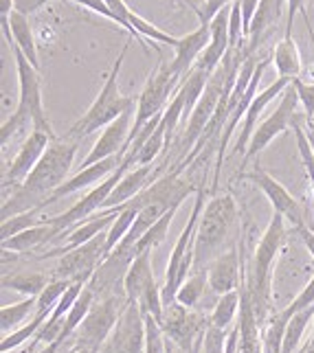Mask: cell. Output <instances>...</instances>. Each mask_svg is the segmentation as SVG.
Segmentation results:
<instances>
[{"instance_id": "7", "label": "cell", "mask_w": 314, "mask_h": 353, "mask_svg": "<svg viewBox=\"0 0 314 353\" xmlns=\"http://www.w3.org/2000/svg\"><path fill=\"white\" fill-rule=\"evenodd\" d=\"M128 305V299L108 296L95 301L92 310L79 325V330L70 336V353L72 351H86V353H99L101 345L110 340L115 327Z\"/></svg>"}, {"instance_id": "8", "label": "cell", "mask_w": 314, "mask_h": 353, "mask_svg": "<svg viewBox=\"0 0 314 353\" xmlns=\"http://www.w3.org/2000/svg\"><path fill=\"white\" fill-rule=\"evenodd\" d=\"M297 103H299V94H297L293 83H290V86L282 94L279 105H277L275 110L255 128V132H253L251 143H248V148L244 152V163H242V165H246V163L253 161V158H257L266 148H268L273 139H277L288 128L295 125V121H297Z\"/></svg>"}, {"instance_id": "38", "label": "cell", "mask_w": 314, "mask_h": 353, "mask_svg": "<svg viewBox=\"0 0 314 353\" xmlns=\"http://www.w3.org/2000/svg\"><path fill=\"white\" fill-rule=\"evenodd\" d=\"M40 209H33V211H27V213H20V215H14L9 217V220H3V226H0V235H3V241L5 239H11L20 235L22 230H27L35 224H40Z\"/></svg>"}, {"instance_id": "18", "label": "cell", "mask_w": 314, "mask_h": 353, "mask_svg": "<svg viewBox=\"0 0 314 353\" xmlns=\"http://www.w3.org/2000/svg\"><path fill=\"white\" fill-rule=\"evenodd\" d=\"M209 288L217 296L235 292L244 283V259L239 257V248L217 254L209 265Z\"/></svg>"}, {"instance_id": "26", "label": "cell", "mask_w": 314, "mask_h": 353, "mask_svg": "<svg viewBox=\"0 0 314 353\" xmlns=\"http://www.w3.org/2000/svg\"><path fill=\"white\" fill-rule=\"evenodd\" d=\"M55 237H59V230L42 220L40 224H35V226H31L27 230H22L20 235L11 237V239H5L3 241V250L5 252H16V254L31 252V250L44 246V243H48Z\"/></svg>"}, {"instance_id": "42", "label": "cell", "mask_w": 314, "mask_h": 353, "mask_svg": "<svg viewBox=\"0 0 314 353\" xmlns=\"http://www.w3.org/2000/svg\"><path fill=\"white\" fill-rule=\"evenodd\" d=\"M106 5L110 7V11L115 14V20H117L119 27H124V29L130 33V40H139L143 48H148V46H145V40L135 31V27H132V22H130V20H132V14H135V11H132V9L124 3V0H106Z\"/></svg>"}, {"instance_id": "12", "label": "cell", "mask_w": 314, "mask_h": 353, "mask_svg": "<svg viewBox=\"0 0 314 353\" xmlns=\"http://www.w3.org/2000/svg\"><path fill=\"white\" fill-rule=\"evenodd\" d=\"M193 193V187L187 180L180 178L178 172H169L161 178H156L154 182H150L137 198H132L130 202H126L124 206H117V209H135L141 211L143 206L150 204H159L167 211H178L180 204H183L189 196Z\"/></svg>"}, {"instance_id": "4", "label": "cell", "mask_w": 314, "mask_h": 353, "mask_svg": "<svg viewBox=\"0 0 314 353\" xmlns=\"http://www.w3.org/2000/svg\"><path fill=\"white\" fill-rule=\"evenodd\" d=\"M130 42L132 40H128L124 44V48H121L119 57L112 64V70L108 72L106 83L101 86V90H99V94H97V99L92 101V105L86 110V114H84L79 121H75L72 128L68 130V134H66L68 139L79 141V139L88 137V134H92L97 130L108 128L115 119H119L124 112H128L130 108H137L139 101L135 99V97H124L119 90V72H121V66H124V59L128 55Z\"/></svg>"}, {"instance_id": "19", "label": "cell", "mask_w": 314, "mask_h": 353, "mask_svg": "<svg viewBox=\"0 0 314 353\" xmlns=\"http://www.w3.org/2000/svg\"><path fill=\"white\" fill-rule=\"evenodd\" d=\"M121 163H124V156H112V158H106V161L101 163H97L92 167H84L79 174H75L72 178H68L62 187H57L53 193H51V198H48L44 204H42V211L46 209L48 204H53L57 200H62L66 196H72V193H77L81 189H86V187H92L97 185V182H104L106 178H110L117 169L121 167Z\"/></svg>"}, {"instance_id": "16", "label": "cell", "mask_w": 314, "mask_h": 353, "mask_svg": "<svg viewBox=\"0 0 314 353\" xmlns=\"http://www.w3.org/2000/svg\"><path fill=\"white\" fill-rule=\"evenodd\" d=\"M244 178L251 180L257 189H262V191H264V196L268 198V202H271V206H273V211L282 213V215L286 217V220L293 222L295 228H299V226H304V224H306V217H304V213H301L299 202H297L293 196H290L288 189L282 185V182H277L271 174H266L264 169H259V167H255V172L246 174Z\"/></svg>"}, {"instance_id": "51", "label": "cell", "mask_w": 314, "mask_h": 353, "mask_svg": "<svg viewBox=\"0 0 314 353\" xmlns=\"http://www.w3.org/2000/svg\"><path fill=\"white\" fill-rule=\"evenodd\" d=\"M297 230V235H299V239L304 241V246L308 248V252L312 254V259H314V233L308 228V224H304V226H299V228H295Z\"/></svg>"}, {"instance_id": "2", "label": "cell", "mask_w": 314, "mask_h": 353, "mask_svg": "<svg viewBox=\"0 0 314 353\" xmlns=\"http://www.w3.org/2000/svg\"><path fill=\"white\" fill-rule=\"evenodd\" d=\"M0 24H3V35L9 42L11 53H14L16 59V70H18V83H20V101L18 108L14 110L5 123L3 130H0V141L3 145L9 143L11 137H16L22 130H40L44 134H48L51 139H57L55 132L48 123V119L44 114V105H42V88H40V72L35 68L20 48L16 46L14 38H11V29H9V18L0 16Z\"/></svg>"}, {"instance_id": "27", "label": "cell", "mask_w": 314, "mask_h": 353, "mask_svg": "<svg viewBox=\"0 0 314 353\" xmlns=\"http://www.w3.org/2000/svg\"><path fill=\"white\" fill-rule=\"evenodd\" d=\"M9 18V29H11V38H14L16 46L24 53V57L40 70V62H38V46H35V38L31 31V22L29 16L20 14V11H11L7 16Z\"/></svg>"}, {"instance_id": "3", "label": "cell", "mask_w": 314, "mask_h": 353, "mask_svg": "<svg viewBox=\"0 0 314 353\" xmlns=\"http://www.w3.org/2000/svg\"><path fill=\"white\" fill-rule=\"evenodd\" d=\"M286 243V217L273 211V217L266 226L264 235L255 248V259H253V270L246 281V290L251 294L253 312L257 316L259 327L271 319V283H273V265L277 254Z\"/></svg>"}, {"instance_id": "28", "label": "cell", "mask_w": 314, "mask_h": 353, "mask_svg": "<svg viewBox=\"0 0 314 353\" xmlns=\"http://www.w3.org/2000/svg\"><path fill=\"white\" fill-rule=\"evenodd\" d=\"M273 62L277 68V75L284 77V79H299L301 77V70H304V64H301V55H299V48L295 44L293 38H284L279 44L275 46L273 51Z\"/></svg>"}, {"instance_id": "39", "label": "cell", "mask_w": 314, "mask_h": 353, "mask_svg": "<svg viewBox=\"0 0 314 353\" xmlns=\"http://www.w3.org/2000/svg\"><path fill=\"white\" fill-rule=\"evenodd\" d=\"M132 27H135V31L141 35V38L145 40V38H148V40H152L154 44L156 42H161V44H167V46H178V40L180 38H174V35H169V33H165L163 29H159V27H154V24L152 22H148V20H143L139 14H132Z\"/></svg>"}, {"instance_id": "50", "label": "cell", "mask_w": 314, "mask_h": 353, "mask_svg": "<svg viewBox=\"0 0 314 353\" xmlns=\"http://www.w3.org/2000/svg\"><path fill=\"white\" fill-rule=\"evenodd\" d=\"M51 0H16V11L24 16H31L35 11H40L42 7H46Z\"/></svg>"}, {"instance_id": "1", "label": "cell", "mask_w": 314, "mask_h": 353, "mask_svg": "<svg viewBox=\"0 0 314 353\" xmlns=\"http://www.w3.org/2000/svg\"><path fill=\"white\" fill-rule=\"evenodd\" d=\"M77 143L79 141L68 137L51 141L48 150L44 152V156L35 165L33 172L27 176V180L9 198H5L3 213H0L3 220H9V217L33 209L42 211V204L51 198V193L68 180L66 176L72 167V161H75Z\"/></svg>"}, {"instance_id": "44", "label": "cell", "mask_w": 314, "mask_h": 353, "mask_svg": "<svg viewBox=\"0 0 314 353\" xmlns=\"http://www.w3.org/2000/svg\"><path fill=\"white\" fill-rule=\"evenodd\" d=\"M293 86L299 94V103L304 105V114L306 119H314V81L312 83H306L299 79H293Z\"/></svg>"}, {"instance_id": "15", "label": "cell", "mask_w": 314, "mask_h": 353, "mask_svg": "<svg viewBox=\"0 0 314 353\" xmlns=\"http://www.w3.org/2000/svg\"><path fill=\"white\" fill-rule=\"evenodd\" d=\"M108 347L110 353H145V314L137 303L128 301Z\"/></svg>"}, {"instance_id": "22", "label": "cell", "mask_w": 314, "mask_h": 353, "mask_svg": "<svg viewBox=\"0 0 314 353\" xmlns=\"http://www.w3.org/2000/svg\"><path fill=\"white\" fill-rule=\"evenodd\" d=\"M119 215L117 209H110V211H101V213H95L92 217H88L86 222H81L79 226H75L72 230H68V239L64 246L59 248H53L44 252V257H55V254H66L70 250H75L79 246H84V243H88L90 239H95L97 235L106 233L108 228L112 226L115 217Z\"/></svg>"}, {"instance_id": "54", "label": "cell", "mask_w": 314, "mask_h": 353, "mask_svg": "<svg viewBox=\"0 0 314 353\" xmlns=\"http://www.w3.org/2000/svg\"><path fill=\"white\" fill-rule=\"evenodd\" d=\"M301 353H314V332H312V336L308 338V343H306V347L301 349Z\"/></svg>"}, {"instance_id": "48", "label": "cell", "mask_w": 314, "mask_h": 353, "mask_svg": "<svg viewBox=\"0 0 314 353\" xmlns=\"http://www.w3.org/2000/svg\"><path fill=\"white\" fill-rule=\"evenodd\" d=\"M237 3L242 7V18H244V38H248L253 18H255L257 7H259V0H237Z\"/></svg>"}, {"instance_id": "20", "label": "cell", "mask_w": 314, "mask_h": 353, "mask_svg": "<svg viewBox=\"0 0 314 353\" xmlns=\"http://www.w3.org/2000/svg\"><path fill=\"white\" fill-rule=\"evenodd\" d=\"M290 79H284V77H277V81H273L268 88H264L262 92L255 94V99L251 101L248 105V110L244 114V125H242V134H239V139L235 141L233 145V150H231V156L239 154V152H246L248 148V143H251V137H253V132H255V128L259 125L257 121H259V114L266 110V105H268L275 97H279L284 94V90L290 86Z\"/></svg>"}, {"instance_id": "43", "label": "cell", "mask_w": 314, "mask_h": 353, "mask_svg": "<svg viewBox=\"0 0 314 353\" xmlns=\"http://www.w3.org/2000/svg\"><path fill=\"white\" fill-rule=\"evenodd\" d=\"M226 338H228V332L217 330V327H213L209 323L207 332H204L202 351L200 353H224V349H226Z\"/></svg>"}, {"instance_id": "11", "label": "cell", "mask_w": 314, "mask_h": 353, "mask_svg": "<svg viewBox=\"0 0 314 353\" xmlns=\"http://www.w3.org/2000/svg\"><path fill=\"white\" fill-rule=\"evenodd\" d=\"M180 86V81L172 75L169 70V64L161 62L156 66L145 86L139 94V103H137V114H135V125H132V132H139L148 121H152L154 117H159L165 112V108L169 105V94L172 90Z\"/></svg>"}, {"instance_id": "32", "label": "cell", "mask_w": 314, "mask_h": 353, "mask_svg": "<svg viewBox=\"0 0 314 353\" xmlns=\"http://www.w3.org/2000/svg\"><path fill=\"white\" fill-rule=\"evenodd\" d=\"M48 316H51V312H35L33 314V319L27 323V325H22L20 330L16 332H11L9 336H3V343H0V351L7 353V351H16L20 349L22 345H27L31 343V340L38 336V332L42 330V325L48 321Z\"/></svg>"}, {"instance_id": "34", "label": "cell", "mask_w": 314, "mask_h": 353, "mask_svg": "<svg viewBox=\"0 0 314 353\" xmlns=\"http://www.w3.org/2000/svg\"><path fill=\"white\" fill-rule=\"evenodd\" d=\"M207 283H209V274L207 270L202 272H196L191 274L187 281L180 285L178 294H176V303H180V305H185L189 310H196L200 299L204 296V290H207Z\"/></svg>"}, {"instance_id": "45", "label": "cell", "mask_w": 314, "mask_h": 353, "mask_svg": "<svg viewBox=\"0 0 314 353\" xmlns=\"http://www.w3.org/2000/svg\"><path fill=\"white\" fill-rule=\"evenodd\" d=\"M308 307H314V276L308 281V285L299 292L297 299L286 307V312H288L290 316H295V314L304 312V310H308Z\"/></svg>"}, {"instance_id": "21", "label": "cell", "mask_w": 314, "mask_h": 353, "mask_svg": "<svg viewBox=\"0 0 314 353\" xmlns=\"http://www.w3.org/2000/svg\"><path fill=\"white\" fill-rule=\"evenodd\" d=\"M228 14H231V5L224 7L220 14L211 20V42L207 46V51L202 53L198 59V66L213 75L224 62L226 53L231 51V42H228Z\"/></svg>"}, {"instance_id": "29", "label": "cell", "mask_w": 314, "mask_h": 353, "mask_svg": "<svg viewBox=\"0 0 314 353\" xmlns=\"http://www.w3.org/2000/svg\"><path fill=\"white\" fill-rule=\"evenodd\" d=\"M293 319L286 310L271 314V319L262 327V349L264 353H284V336L288 321Z\"/></svg>"}, {"instance_id": "10", "label": "cell", "mask_w": 314, "mask_h": 353, "mask_svg": "<svg viewBox=\"0 0 314 353\" xmlns=\"http://www.w3.org/2000/svg\"><path fill=\"white\" fill-rule=\"evenodd\" d=\"M108 233V230H106ZM106 233L97 235L84 246L70 250L62 254L55 265V279L66 283H88L95 276V272L99 270V265L106 261L108 252H106Z\"/></svg>"}, {"instance_id": "55", "label": "cell", "mask_w": 314, "mask_h": 353, "mask_svg": "<svg viewBox=\"0 0 314 353\" xmlns=\"http://www.w3.org/2000/svg\"><path fill=\"white\" fill-rule=\"evenodd\" d=\"M180 3H185V5H189V7H191V9H193V11H196V14H198V7H193V5L189 3V0H180Z\"/></svg>"}, {"instance_id": "37", "label": "cell", "mask_w": 314, "mask_h": 353, "mask_svg": "<svg viewBox=\"0 0 314 353\" xmlns=\"http://www.w3.org/2000/svg\"><path fill=\"white\" fill-rule=\"evenodd\" d=\"M117 211H119V215L115 217L112 226L108 228V233H106V252L108 254H110L119 243L124 241V237L130 233V228H132V224H135L137 213H139L135 209H117Z\"/></svg>"}, {"instance_id": "36", "label": "cell", "mask_w": 314, "mask_h": 353, "mask_svg": "<svg viewBox=\"0 0 314 353\" xmlns=\"http://www.w3.org/2000/svg\"><path fill=\"white\" fill-rule=\"evenodd\" d=\"M174 215H176V211H167L159 222H156L148 233H145L139 241H137V246H135V254L139 257L141 252H148V250H154V248H159L161 243L165 241V237H167V230H169V226H172V222H174Z\"/></svg>"}, {"instance_id": "13", "label": "cell", "mask_w": 314, "mask_h": 353, "mask_svg": "<svg viewBox=\"0 0 314 353\" xmlns=\"http://www.w3.org/2000/svg\"><path fill=\"white\" fill-rule=\"evenodd\" d=\"M135 110L137 108H130L128 112H124L119 119H115L110 125L104 128L101 137L92 145L90 154L84 158L81 169L92 167V165L106 161V158H112V156H126L132 125H135Z\"/></svg>"}, {"instance_id": "31", "label": "cell", "mask_w": 314, "mask_h": 353, "mask_svg": "<svg viewBox=\"0 0 314 353\" xmlns=\"http://www.w3.org/2000/svg\"><path fill=\"white\" fill-rule=\"evenodd\" d=\"M51 283V279L42 272H16V274H5L3 276V288L20 292L24 296H40Z\"/></svg>"}, {"instance_id": "14", "label": "cell", "mask_w": 314, "mask_h": 353, "mask_svg": "<svg viewBox=\"0 0 314 353\" xmlns=\"http://www.w3.org/2000/svg\"><path fill=\"white\" fill-rule=\"evenodd\" d=\"M51 141H55V139H51L48 134H44L40 130H31V134L20 145L16 158L5 169V176H3L5 189H9L11 185H16V189H18L22 182L27 180V176L33 172L35 165H38L40 158L44 156V152L48 150Z\"/></svg>"}, {"instance_id": "40", "label": "cell", "mask_w": 314, "mask_h": 353, "mask_svg": "<svg viewBox=\"0 0 314 353\" xmlns=\"http://www.w3.org/2000/svg\"><path fill=\"white\" fill-rule=\"evenodd\" d=\"M167 148V130L163 125V121H161V125L156 128V132L150 137V141L143 145V150L139 152L137 156V165L135 167H143V165H150L156 156H159L163 150Z\"/></svg>"}, {"instance_id": "17", "label": "cell", "mask_w": 314, "mask_h": 353, "mask_svg": "<svg viewBox=\"0 0 314 353\" xmlns=\"http://www.w3.org/2000/svg\"><path fill=\"white\" fill-rule=\"evenodd\" d=\"M209 42H211V22H200V27L196 31H191L178 40L176 55L172 59V64H169V70H172V75L180 83L189 75V70L198 64V59L207 51Z\"/></svg>"}, {"instance_id": "23", "label": "cell", "mask_w": 314, "mask_h": 353, "mask_svg": "<svg viewBox=\"0 0 314 353\" xmlns=\"http://www.w3.org/2000/svg\"><path fill=\"white\" fill-rule=\"evenodd\" d=\"M288 7V0H259L257 14L253 18L251 31H248V46L244 55H253L257 51V46L268 38L273 29L277 27V22L284 16V11Z\"/></svg>"}, {"instance_id": "24", "label": "cell", "mask_w": 314, "mask_h": 353, "mask_svg": "<svg viewBox=\"0 0 314 353\" xmlns=\"http://www.w3.org/2000/svg\"><path fill=\"white\" fill-rule=\"evenodd\" d=\"M152 288H156V279L152 272V250H148V252H141L139 257L132 261L130 270L126 274L124 294L128 301L139 303Z\"/></svg>"}, {"instance_id": "41", "label": "cell", "mask_w": 314, "mask_h": 353, "mask_svg": "<svg viewBox=\"0 0 314 353\" xmlns=\"http://www.w3.org/2000/svg\"><path fill=\"white\" fill-rule=\"evenodd\" d=\"M167 338L154 316L145 314V353H165Z\"/></svg>"}, {"instance_id": "52", "label": "cell", "mask_w": 314, "mask_h": 353, "mask_svg": "<svg viewBox=\"0 0 314 353\" xmlns=\"http://www.w3.org/2000/svg\"><path fill=\"white\" fill-rule=\"evenodd\" d=\"M16 9V0H0V16H9Z\"/></svg>"}, {"instance_id": "35", "label": "cell", "mask_w": 314, "mask_h": 353, "mask_svg": "<svg viewBox=\"0 0 314 353\" xmlns=\"http://www.w3.org/2000/svg\"><path fill=\"white\" fill-rule=\"evenodd\" d=\"M310 323H314V307L299 312L288 321L286 336H284V353H295L299 349V343H301V338H304Z\"/></svg>"}, {"instance_id": "53", "label": "cell", "mask_w": 314, "mask_h": 353, "mask_svg": "<svg viewBox=\"0 0 314 353\" xmlns=\"http://www.w3.org/2000/svg\"><path fill=\"white\" fill-rule=\"evenodd\" d=\"M306 134L312 143V150H314V119H306Z\"/></svg>"}, {"instance_id": "25", "label": "cell", "mask_w": 314, "mask_h": 353, "mask_svg": "<svg viewBox=\"0 0 314 353\" xmlns=\"http://www.w3.org/2000/svg\"><path fill=\"white\" fill-rule=\"evenodd\" d=\"M150 178H152V167L150 165L130 169V172L117 182V187L112 189V193L104 202V209L101 211L117 209V206H124L132 198H137L139 193L150 185Z\"/></svg>"}, {"instance_id": "56", "label": "cell", "mask_w": 314, "mask_h": 353, "mask_svg": "<svg viewBox=\"0 0 314 353\" xmlns=\"http://www.w3.org/2000/svg\"><path fill=\"white\" fill-rule=\"evenodd\" d=\"M72 353H86V351H72Z\"/></svg>"}, {"instance_id": "5", "label": "cell", "mask_w": 314, "mask_h": 353, "mask_svg": "<svg viewBox=\"0 0 314 353\" xmlns=\"http://www.w3.org/2000/svg\"><path fill=\"white\" fill-rule=\"evenodd\" d=\"M204 189H198V196L196 202H193V209L189 220L183 228V233L178 235L172 254H169V261H167V270H165V283L161 288L163 292V305H172L176 301V294L180 285H183L187 279H189V270L196 263V230H198V222H200V215L204 211Z\"/></svg>"}, {"instance_id": "33", "label": "cell", "mask_w": 314, "mask_h": 353, "mask_svg": "<svg viewBox=\"0 0 314 353\" xmlns=\"http://www.w3.org/2000/svg\"><path fill=\"white\" fill-rule=\"evenodd\" d=\"M239 305H242V294L239 290L228 292V294H222L217 299L213 312L209 314V323L217 330H228L233 325V321L239 316Z\"/></svg>"}, {"instance_id": "49", "label": "cell", "mask_w": 314, "mask_h": 353, "mask_svg": "<svg viewBox=\"0 0 314 353\" xmlns=\"http://www.w3.org/2000/svg\"><path fill=\"white\" fill-rule=\"evenodd\" d=\"M70 3L81 5V7H86V9L95 11V14H99V16H104V18H108V20L117 22V20H115V14L110 11V7L106 5V0H70Z\"/></svg>"}, {"instance_id": "9", "label": "cell", "mask_w": 314, "mask_h": 353, "mask_svg": "<svg viewBox=\"0 0 314 353\" xmlns=\"http://www.w3.org/2000/svg\"><path fill=\"white\" fill-rule=\"evenodd\" d=\"M159 325H161L165 338L172 340L183 353H187L204 340V332H207V327H209V319L204 314H200L196 310H189L174 301L172 305L165 307L163 321Z\"/></svg>"}, {"instance_id": "47", "label": "cell", "mask_w": 314, "mask_h": 353, "mask_svg": "<svg viewBox=\"0 0 314 353\" xmlns=\"http://www.w3.org/2000/svg\"><path fill=\"white\" fill-rule=\"evenodd\" d=\"M233 0H204L202 9H198V20L200 22H211L224 7L231 5Z\"/></svg>"}, {"instance_id": "46", "label": "cell", "mask_w": 314, "mask_h": 353, "mask_svg": "<svg viewBox=\"0 0 314 353\" xmlns=\"http://www.w3.org/2000/svg\"><path fill=\"white\" fill-rule=\"evenodd\" d=\"M306 0H288V7H286V29H284V38H293V24H295V16L299 14H304L306 22H308V29L312 33V27H310V20H308V14H306ZM314 35V33H312Z\"/></svg>"}, {"instance_id": "30", "label": "cell", "mask_w": 314, "mask_h": 353, "mask_svg": "<svg viewBox=\"0 0 314 353\" xmlns=\"http://www.w3.org/2000/svg\"><path fill=\"white\" fill-rule=\"evenodd\" d=\"M35 307H38V296H27L24 301L16 303V305H5L0 310V330H3V336H9L11 332L20 330L24 321L33 319Z\"/></svg>"}, {"instance_id": "6", "label": "cell", "mask_w": 314, "mask_h": 353, "mask_svg": "<svg viewBox=\"0 0 314 353\" xmlns=\"http://www.w3.org/2000/svg\"><path fill=\"white\" fill-rule=\"evenodd\" d=\"M237 220V204L231 193L213 196L200 215L196 230V263L211 261Z\"/></svg>"}]
</instances>
